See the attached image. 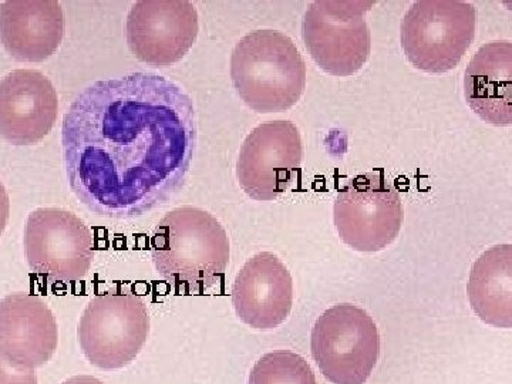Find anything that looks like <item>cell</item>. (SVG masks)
Here are the masks:
<instances>
[{"instance_id": "1", "label": "cell", "mask_w": 512, "mask_h": 384, "mask_svg": "<svg viewBox=\"0 0 512 384\" xmlns=\"http://www.w3.org/2000/svg\"><path fill=\"white\" fill-rule=\"evenodd\" d=\"M197 137L194 103L173 80L147 72L99 80L64 114L67 180L87 210L133 220L183 190Z\"/></svg>"}, {"instance_id": "2", "label": "cell", "mask_w": 512, "mask_h": 384, "mask_svg": "<svg viewBox=\"0 0 512 384\" xmlns=\"http://www.w3.org/2000/svg\"><path fill=\"white\" fill-rule=\"evenodd\" d=\"M150 248L158 275L184 295H201L220 284L229 264L227 231L201 208L168 212L154 229Z\"/></svg>"}, {"instance_id": "3", "label": "cell", "mask_w": 512, "mask_h": 384, "mask_svg": "<svg viewBox=\"0 0 512 384\" xmlns=\"http://www.w3.org/2000/svg\"><path fill=\"white\" fill-rule=\"evenodd\" d=\"M231 79L252 110L278 113L301 100L306 64L291 37L276 30H255L242 37L232 52Z\"/></svg>"}, {"instance_id": "4", "label": "cell", "mask_w": 512, "mask_h": 384, "mask_svg": "<svg viewBox=\"0 0 512 384\" xmlns=\"http://www.w3.org/2000/svg\"><path fill=\"white\" fill-rule=\"evenodd\" d=\"M148 333L146 303L136 293L119 289L94 296L77 328L83 355L103 370L130 365L147 342Z\"/></svg>"}, {"instance_id": "5", "label": "cell", "mask_w": 512, "mask_h": 384, "mask_svg": "<svg viewBox=\"0 0 512 384\" xmlns=\"http://www.w3.org/2000/svg\"><path fill=\"white\" fill-rule=\"evenodd\" d=\"M476 36V9L460 0H420L402 22L404 55L416 69L447 73L466 55Z\"/></svg>"}, {"instance_id": "6", "label": "cell", "mask_w": 512, "mask_h": 384, "mask_svg": "<svg viewBox=\"0 0 512 384\" xmlns=\"http://www.w3.org/2000/svg\"><path fill=\"white\" fill-rule=\"evenodd\" d=\"M312 356L333 384H365L380 356V335L372 316L343 303L323 312L311 336Z\"/></svg>"}, {"instance_id": "7", "label": "cell", "mask_w": 512, "mask_h": 384, "mask_svg": "<svg viewBox=\"0 0 512 384\" xmlns=\"http://www.w3.org/2000/svg\"><path fill=\"white\" fill-rule=\"evenodd\" d=\"M375 2L316 0L306 10L302 37L323 72L348 77L359 72L370 56L372 40L365 15Z\"/></svg>"}, {"instance_id": "8", "label": "cell", "mask_w": 512, "mask_h": 384, "mask_svg": "<svg viewBox=\"0 0 512 384\" xmlns=\"http://www.w3.org/2000/svg\"><path fill=\"white\" fill-rule=\"evenodd\" d=\"M339 237L359 252H379L399 237L402 198L383 171L357 175L336 197L333 208Z\"/></svg>"}, {"instance_id": "9", "label": "cell", "mask_w": 512, "mask_h": 384, "mask_svg": "<svg viewBox=\"0 0 512 384\" xmlns=\"http://www.w3.org/2000/svg\"><path fill=\"white\" fill-rule=\"evenodd\" d=\"M30 271L52 282H77L92 268L96 244L92 231L73 212L39 208L25 227Z\"/></svg>"}, {"instance_id": "10", "label": "cell", "mask_w": 512, "mask_h": 384, "mask_svg": "<svg viewBox=\"0 0 512 384\" xmlns=\"http://www.w3.org/2000/svg\"><path fill=\"white\" fill-rule=\"evenodd\" d=\"M302 157L301 133L295 124L285 120L261 124L239 151V185L252 200L274 201L295 180Z\"/></svg>"}, {"instance_id": "11", "label": "cell", "mask_w": 512, "mask_h": 384, "mask_svg": "<svg viewBox=\"0 0 512 384\" xmlns=\"http://www.w3.org/2000/svg\"><path fill=\"white\" fill-rule=\"evenodd\" d=\"M198 30L197 9L188 0H140L127 16L128 47L154 67L180 62L194 46Z\"/></svg>"}, {"instance_id": "12", "label": "cell", "mask_w": 512, "mask_h": 384, "mask_svg": "<svg viewBox=\"0 0 512 384\" xmlns=\"http://www.w3.org/2000/svg\"><path fill=\"white\" fill-rule=\"evenodd\" d=\"M55 315L39 296L10 293L0 302V359L18 373L32 372L55 355Z\"/></svg>"}, {"instance_id": "13", "label": "cell", "mask_w": 512, "mask_h": 384, "mask_svg": "<svg viewBox=\"0 0 512 384\" xmlns=\"http://www.w3.org/2000/svg\"><path fill=\"white\" fill-rule=\"evenodd\" d=\"M59 110L55 86L37 70H13L0 82V133L12 146H32L52 131Z\"/></svg>"}, {"instance_id": "14", "label": "cell", "mask_w": 512, "mask_h": 384, "mask_svg": "<svg viewBox=\"0 0 512 384\" xmlns=\"http://www.w3.org/2000/svg\"><path fill=\"white\" fill-rule=\"evenodd\" d=\"M232 305L245 325L259 330L278 328L292 311L291 272L271 252L252 256L235 278Z\"/></svg>"}, {"instance_id": "15", "label": "cell", "mask_w": 512, "mask_h": 384, "mask_svg": "<svg viewBox=\"0 0 512 384\" xmlns=\"http://www.w3.org/2000/svg\"><path fill=\"white\" fill-rule=\"evenodd\" d=\"M64 15L57 0H5L0 6V37L18 62H43L62 45Z\"/></svg>"}, {"instance_id": "16", "label": "cell", "mask_w": 512, "mask_h": 384, "mask_svg": "<svg viewBox=\"0 0 512 384\" xmlns=\"http://www.w3.org/2000/svg\"><path fill=\"white\" fill-rule=\"evenodd\" d=\"M464 96L470 109L493 126L512 124V42L485 43L468 63Z\"/></svg>"}, {"instance_id": "17", "label": "cell", "mask_w": 512, "mask_h": 384, "mask_svg": "<svg viewBox=\"0 0 512 384\" xmlns=\"http://www.w3.org/2000/svg\"><path fill=\"white\" fill-rule=\"evenodd\" d=\"M467 292L484 323L512 329V245H495L474 262Z\"/></svg>"}, {"instance_id": "18", "label": "cell", "mask_w": 512, "mask_h": 384, "mask_svg": "<svg viewBox=\"0 0 512 384\" xmlns=\"http://www.w3.org/2000/svg\"><path fill=\"white\" fill-rule=\"evenodd\" d=\"M248 384H316L315 373L298 353H266L252 367Z\"/></svg>"}, {"instance_id": "19", "label": "cell", "mask_w": 512, "mask_h": 384, "mask_svg": "<svg viewBox=\"0 0 512 384\" xmlns=\"http://www.w3.org/2000/svg\"><path fill=\"white\" fill-rule=\"evenodd\" d=\"M62 384H104L101 380L93 376H73Z\"/></svg>"}]
</instances>
